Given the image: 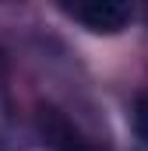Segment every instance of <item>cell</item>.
Returning a JSON list of instances; mask_svg holds the SVG:
<instances>
[{"mask_svg":"<svg viewBox=\"0 0 148 151\" xmlns=\"http://www.w3.org/2000/svg\"><path fill=\"white\" fill-rule=\"evenodd\" d=\"M64 11L71 14L74 21H81L88 32L99 35H116L131 25L134 11L123 0H85V4H64Z\"/></svg>","mask_w":148,"mask_h":151,"instance_id":"1","label":"cell"},{"mask_svg":"<svg viewBox=\"0 0 148 151\" xmlns=\"http://www.w3.org/2000/svg\"><path fill=\"white\" fill-rule=\"evenodd\" d=\"M39 130H42V137H46L57 151H99L92 141H85L71 123L57 113V109H49V106L39 109Z\"/></svg>","mask_w":148,"mask_h":151,"instance_id":"2","label":"cell"},{"mask_svg":"<svg viewBox=\"0 0 148 151\" xmlns=\"http://www.w3.org/2000/svg\"><path fill=\"white\" fill-rule=\"evenodd\" d=\"M134 127H138L141 141L148 144V91H141L138 102H134Z\"/></svg>","mask_w":148,"mask_h":151,"instance_id":"3","label":"cell"},{"mask_svg":"<svg viewBox=\"0 0 148 151\" xmlns=\"http://www.w3.org/2000/svg\"><path fill=\"white\" fill-rule=\"evenodd\" d=\"M11 148V134H7V106H4V99H0V151Z\"/></svg>","mask_w":148,"mask_h":151,"instance_id":"4","label":"cell"}]
</instances>
